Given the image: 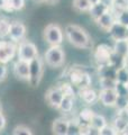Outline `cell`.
Returning a JSON list of instances; mask_svg holds the SVG:
<instances>
[{
    "label": "cell",
    "mask_w": 128,
    "mask_h": 135,
    "mask_svg": "<svg viewBox=\"0 0 128 135\" xmlns=\"http://www.w3.org/2000/svg\"><path fill=\"white\" fill-rule=\"evenodd\" d=\"M66 40L70 44L78 49H89L91 46V38L89 34L78 25H67L64 29Z\"/></svg>",
    "instance_id": "cell-1"
},
{
    "label": "cell",
    "mask_w": 128,
    "mask_h": 135,
    "mask_svg": "<svg viewBox=\"0 0 128 135\" xmlns=\"http://www.w3.org/2000/svg\"><path fill=\"white\" fill-rule=\"evenodd\" d=\"M64 60H65V54L61 45H51V47L44 54V61L51 68L61 66L64 63Z\"/></svg>",
    "instance_id": "cell-2"
},
{
    "label": "cell",
    "mask_w": 128,
    "mask_h": 135,
    "mask_svg": "<svg viewBox=\"0 0 128 135\" xmlns=\"http://www.w3.org/2000/svg\"><path fill=\"white\" fill-rule=\"evenodd\" d=\"M43 71H44V65H43V60L40 56H36L32 61H29L28 82L32 87H37L40 84L43 77Z\"/></svg>",
    "instance_id": "cell-3"
},
{
    "label": "cell",
    "mask_w": 128,
    "mask_h": 135,
    "mask_svg": "<svg viewBox=\"0 0 128 135\" xmlns=\"http://www.w3.org/2000/svg\"><path fill=\"white\" fill-rule=\"evenodd\" d=\"M70 82L73 84L74 87L79 88V89H83V88L91 87L92 78L88 72L79 69H72L71 72L69 73Z\"/></svg>",
    "instance_id": "cell-4"
},
{
    "label": "cell",
    "mask_w": 128,
    "mask_h": 135,
    "mask_svg": "<svg viewBox=\"0 0 128 135\" xmlns=\"http://www.w3.org/2000/svg\"><path fill=\"white\" fill-rule=\"evenodd\" d=\"M17 52H18L19 60H24L27 62L38 56V50L36 45L28 41H21L19 46L17 47Z\"/></svg>",
    "instance_id": "cell-5"
},
{
    "label": "cell",
    "mask_w": 128,
    "mask_h": 135,
    "mask_svg": "<svg viewBox=\"0 0 128 135\" xmlns=\"http://www.w3.org/2000/svg\"><path fill=\"white\" fill-rule=\"evenodd\" d=\"M44 37L50 45H61L63 42V31L58 25L50 24L44 29Z\"/></svg>",
    "instance_id": "cell-6"
},
{
    "label": "cell",
    "mask_w": 128,
    "mask_h": 135,
    "mask_svg": "<svg viewBox=\"0 0 128 135\" xmlns=\"http://www.w3.org/2000/svg\"><path fill=\"white\" fill-rule=\"evenodd\" d=\"M112 53H114L112 47H110L107 44H100L95 49L93 57H95L96 62L99 65H105L110 63V59H111Z\"/></svg>",
    "instance_id": "cell-7"
},
{
    "label": "cell",
    "mask_w": 128,
    "mask_h": 135,
    "mask_svg": "<svg viewBox=\"0 0 128 135\" xmlns=\"http://www.w3.org/2000/svg\"><path fill=\"white\" fill-rule=\"evenodd\" d=\"M116 22H117L116 14H115V11L111 9V8L107 10L99 19L96 20L98 26H99L102 31H105V32H109Z\"/></svg>",
    "instance_id": "cell-8"
},
{
    "label": "cell",
    "mask_w": 128,
    "mask_h": 135,
    "mask_svg": "<svg viewBox=\"0 0 128 135\" xmlns=\"http://www.w3.org/2000/svg\"><path fill=\"white\" fill-rule=\"evenodd\" d=\"M118 94L114 88L110 89H101L98 94V100L106 107H112L116 104Z\"/></svg>",
    "instance_id": "cell-9"
},
{
    "label": "cell",
    "mask_w": 128,
    "mask_h": 135,
    "mask_svg": "<svg viewBox=\"0 0 128 135\" xmlns=\"http://www.w3.org/2000/svg\"><path fill=\"white\" fill-rule=\"evenodd\" d=\"M25 35H26V27H25V25L23 23L17 22V20L10 23L8 36L10 37V40L12 42H21L24 40Z\"/></svg>",
    "instance_id": "cell-10"
},
{
    "label": "cell",
    "mask_w": 128,
    "mask_h": 135,
    "mask_svg": "<svg viewBox=\"0 0 128 135\" xmlns=\"http://www.w3.org/2000/svg\"><path fill=\"white\" fill-rule=\"evenodd\" d=\"M63 92L61 91L58 87H53L46 92V100L47 103L50 104V106H52L53 108H57L58 109V106L61 104V101L63 99Z\"/></svg>",
    "instance_id": "cell-11"
},
{
    "label": "cell",
    "mask_w": 128,
    "mask_h": 135,
    "mask_svg": "<svg viewBox=\"0 0 128 135\" xmlns=\"http://www.w3.org/2000/svg\"><path fill=\"white\" fill-rule=\"evenodd\" d=\"M14 73L17 78L28 80V78H29V62L24 61V60H19L18 59V61H16V63L14 64Z\"/></svg>",
    "instance_id": "cell-12"
},
{
    "label": "cell",
    "mask_w": 128,
    "mask_h": 135,
    "mask_svg": "<svg viewBox=\"0 0 128 135\" xmlns=\"http://www.w3.org/2000/svg\"><path fill=\"white\" fill-rule=\"evenodd\" d=\"M69 119L65 118H57L53 122L52 131L54 134L57 135H67V129H69Z\"/></svg>",
    "instance_id": "cell-13"
},
{
    "label": "cell",
    "mask_w": 128,
    "mask_h": 135,
    "mask_svg": "<svg viewBox=\"0 0 128 135\" xmlns=\"http://www.w3.org/2000/svg\"><path fill=\"white\" fill-rule=\"evenodd\" d=\"M108 33H110V35H111L114 41L127 38V27L124 26L122 24L118 23V22L115 23V25L111 27V29H110Z\"/></svg>",
    "instance_id": "cell-14"
},
{
    "label": "cell",
    "mask_w": 128,
    "mask_h": 135,
    "mask_svg": "<svg viewBox=\"0 0 128 135\" xmlns=\"http://www.w3.org/2000/svg\"><path fill=\"white\" fill-rule=\"evenodd\" d=\"M79 95H80V98L87 104H93L98 100V92L95 89H92L91 87L80 89Z\"/></svg>",
    "instance_id": "cell-15"
},
{
    "label": "cell",
    "mask_w": 128,
    "mask_h": 135,
    "mask_svg": "<svg viewBox=\"0 0 128 135\" xmlns=\"http://www.w3.org/2000/svg\"><path fill=\"white\" fill-rule=\"evenodd\" d=\"M114 53L117 55H120L122 57L127 56V52H128V38H124V40H116L112 46Z\"/></svg>",
    "instance_id": "cell-16"
},
{
    "label": "cell",
    "mask_w": 128,
    "mask_h": 135,
    "mask_svg": "<svg viewBox=\"0 0 128 135\" xmlns=\"http://www.w3.org/2000/svg\"><path fill=\"white\" fill-rule=\"evenodd\" d=\"M108 9H110V8H108L105 3L99 1V2L95 3V5H91V8H90V10H89V14H90V16L93 19L97 20V19H99Z\"/></svg>",
    "instance_id": "cell-17"
},
{
    "label": "cell",
    "mask_w": 128,
    "mask_h": 135,
    "mask_svg": "<svg viewBox=\"0 0 128 135\" xmlns=\"http://www.w3.org/2000/svg\"><path fill=\"white\" fill-rule=\"evenodd\" d=\"M95 112L90 108H83L82 110L79 113V116H78V120L80 124H90L91 119L95 116Z\"/></svg>",
    "instance_id": "cell-18"
},
{
    "label": "cell",
    "mask_w": 128,
    "mask_h": 135,
    "mask_svg": "<svg viewBox=\"0 0 128 135\" xmlns=\"http://www.w3.org/2000/svg\"><path fill=\"white\" fill-rule=\"evenodd\" d=\"M112 126L115 127V129L117 131V133H118V134H120V133L124 134V132H125L126 127L128 126V119H127V118H125V117L120 116V115H118L116 119L114 120Z\"/></svg>",
    "instance_id": "cell-19"
},
{
    "label": "cell",
    "mask_w": 128,
    "mask_h": 135,
    "mask_svg": "<svg viewBox=\"0 0 128 135\" xmlns=\"http://www.w3.org/2000/svg\"><path fill=\"white\" fill-rule=\"evenodd\" d=\"M73 104H74V101H73V98H72V97L64 96L61 104H60V106H58V109L63 113H66V114L71 113L72 109H73Z\"/></svg>",
    "instance_id": "cell-20"
},
{
    "label": "cell",
    "mask_w": 128,
    "mask_h": 135,
    "mask_svg": "<svg viewBox=\"0 0 128 135\" xmlns=\"http://www.w3.org/2000/svg\"><path fill=\"white\" fill-rule=\"evenodd\" d=\"M60 89H61V91L63 92L64 96L66 97H72V98H74L75 96V90H74V86L72 84L71 82H62L60 83L57 86Z\"/></svg>",
    "instance_id": "cell-21"
},
{
    "label": "cell",
    "mask_w": 128,
    "mask_h": 135,
    "mask_svg": "<svg viewBox=\"0 0 128 135\" xmlns=\"http://www.w3.org/2000/svg\"><path fill=\"white\" fill-rule=\"evenodd\" d=\"M73 7L76 11L85 12L91 8V2L89 0H73Z\"/></svg>",
    "instance_id": "cell-22"
},
{
    "label": "cell",
    "mask_w": 128,
    "mask_h": 135,
    "mask_svg": "<svg viewBox=\"0 0 128 135\" xmlns=\"http://www.w3.org/2000/svg\"><path fill=\"white\" fill-rule=\"evenodd\" d=\"M107 124H108V123H107V119L102 115H99V114H95V116H93V118L90 122V125L93 126V127L98 128L99 131L102 127H105Z\"/></svg>",
    "instance_id": "cell-23"
},
{
    "label": "cell",
    "mask_w": 128,
    "mask_h": 135,
    "mask_svg": "<svg viewBox=\"0 0 128 135\" xmlns=\"http://www.w3.org/2000/svg\"><path fill=\"white\" fill-rule=\"evenodd\" d=\"M116 80L118 82L127 83L128 82V65H124L117 69L116 72Z\"/></svg>",
    "instance_id": "cell-24"
},
{
    "label": "cell",
    "mask_w": 128,
    "mask_h": 135,
    "mask_svg": "<svg viewBox=\"0 0 128 135\" xmlns=\"http://www.w3.org/2000/svg\"><path fill=\"white\" fill-rule=\"evenodd\" d=\"M99 82L101 84V89H110V88L116 87L117 80L115 78H109V77H100Z\"/></svg>",
    "instance_id": "cell-25"
},
{
    "label": "cell",
    "mask_w": 128,
    "mask_h": 135,
    "mask_svg": "<svg viewBox=\"0 0 128 135\" xmlns=\"http://www.w3.org/2000/svg\"><path fill=\"white\" fill-rule=\"evenodd\" d=\"M10 22L7 18L0 17V37H6L9 34Z\"/></svg>",
    "instance_id": "cell-26"
},
{
    "label": "cell",
    "mask_w": 128,
    "mask_h": 135,
    "mask_svg": "<svg viewBox=\"0 0 128 135\" xmlns=\"http://www.w3.org/2000/svg\"><path fill=\"white\" fill-rule=\"evenodd\" d=\"M115 14H116L117 22L122 24L124 26L128 27V7L120 10V11H118V12H115Z\"/></svg>",
    "instance_id": "cell-27"
},
{
    "label": "cell",
    "mask_w": 128,
    "mask_h": 135,
    "mask_svg": "<svg viewBox=\"0 0 128 135\" xmlns=\"http://www.w3.org/2000/svg\"><path fill=\"white\" fill-rule=\"evenodd\" d=\"M80 134V123L79 120H70L69 122V129L67 135H78Z\"/></svg>",
    "instance_id": "cell-28"
},
{
    "label": "cell",
    "mask_w": 128,
    "mask_h": 135,
    "mask_svg": "<svg viewBox=\"0 0 128 135\" xmlns=\"http://www.w3.org/2000/svg\"><path fill=\"white\" fill-rule=\"evenodd\" d=\"M12 134L14 135H32V131L29 127H27V126L25 125H18L16 126V127L14 128V131H12Z\"/></svg>",
    "instance_id": "cell-29"
},
{
    "label": "cell",
    "mask_w": 128,
    "mask_h": 135,
    "mask_svg": "<svg viewBox=\"0 0 128 135\" xmlns=\"http://www.w3.org/2000/svg\"><path fill=\"white\" fill-rule=\"evenodd\" d=\"M128 106V96H120L118 95L116 104H115V107L118 108V110H121V109L126 108Z\"/></svg>",
    "instance_id": "cell-30"
},
{
    "label": "cell",
    "mask_w": 128,
    "mask_h": 135,
    "mask_svg": "<svg viewBox=\"0 0 128 135\" xmlns=\"http://www.w3.org/2000/svg\"><path fill=\"white\" fill-rule=\"evenodd\" d=\"M2 43H3V47H5L6 52L8 53V55L10 56V59H14L16 51H17V47L15 46V44L11 43V42H6V41H2Z\"/></svg>",
    "instance_id": "cell-31"
},
{
    "label": "cell",
    "mask_w": 128,
    "mask_h": 135,
    "mask_svg": "<svg viewBox=\"0 0 128 135\" xmlns=\"http://www.w3.org/2000/svg\"><path fill=\"white\" fill-rule=\"evenodd\" d=\"M10 60H11L10 56L8 55V53L6 52L5 47H3L2 41H0V63H5V64H7Z\"/></svg>",
    "instance_id": "cell-32"
},
{
    "label": "cell",
    "mask_w": 128,
    "mask_h": 135,
    "mask_svg": "<svg viewBox=\"0 0 128 135\" xmlns=\"http://www.w3.org/2000/svg\"><path fill=\"white\" fill-rule=\"evenodd\" d=\"M116 134H118L117 131L115 129L112 125H109V124H107L105 127H102L100 129V135H116Z\"/></svg>",
    "instance_id": "cell-33"
},
{
    "label": "cell",
    "mask_w": 128,
    "mask_h": 135,
    "mask_svg": "<svg viewBox=\"0 0 128 135\" xmlns=\"http://www.w3.org/2000/svg\"><path fill=\"white\" fill-rule=\"evenodd\" d=\"M10 3H11V7L15 11H18L21 10L25 6V0H9Z\"/></svg>",
    "instance_id": "cell-34"
},
{
    "label": "cell",
    "mask_w": 128,
    "mask_h": 135,
    "mask_svg": "<svg viewBox=\"0 0 128 135\" xmlns=\"http://www.w3.org/2000/svg\"><path fill=\"white\" fill-rule=\"evenodd\" d=\"M7 73H8V69L5 63H0V82L3 81L7 77Z\"/></svg>",
    "instance_id": "cell-35"
},
{
    "label": "cell",
    "mask_w": 128,
    "mask_h": 135,
    "mask_svg": "<svg viewBox=\"0 0 128 135\" xmlns=\"http://www.w3.org/2000/svg\"><path fill=\"white\" fill-rule=\"evenodd\" d=\"M6 123H7L6 117L2 115V113H0V131L6 127Z\"/></svg>",
    "instance_id": "cell-36"
},
{
    "label": "cell",
    "mask_w": 128,
    "mask_h": 135,
    "mask_svg": "<svg viewBox=\"0 0 128 135\" xmlns=\"http://www.w3.org/2000/svg\"><path fill=\"white\" fill-rule=\"evenodd\" d=\"M100 1H101L102 3H105V5L108 7V8H111L112 5H114V1H115V0H100Z\"/></svg>",
    "instance_id": "cell-37"
},
{
    "label": "cell",
    "mask_w": 128,
    "mask_h": 135,
    "mask_svg": "<svg viewBox=\"0 0 128 135\" xmlns=\"http://www.w3.org/2000/svg\"><path fill=\"white\" fill-rule=\"evenodd\" d=\"M5 3H6V0H0V9H2Z\"/></svg>",
    "instance_id": "cell-38"
},
{
    "label": "cell",
    "mask_w": 128,
    "mask_h": 135,
    "mask_svg": "<svg viewBox=\"0 0 128 135\" xmlns=\"http://www.w3.org/2000/svg\"><path fill=\"white\" fill-rule=\"evenodd\" d=\"M45 1L47 2V3H56L58 0H45Z\"/></svg>",
    "instance_id": "cell-39"
},
{
    "label": "cell",
    "mask_w": 128,
    "mask_h": 135,
    "mask_svg": "<svg viewBox=\"0 0 128 135\" xmlns=\"http://www.w3.org/2000/svg\"><path fill=\"white\" fill-rule=\"evenodd\" d=\"M89 1L91 2V5H95V3H97V2H99L100 0H89Z\"/></svg>",
    "instance_id": "cell-40"
},
{
    "label": "cell",
    "mask_w": 128,
    "mask_h": 135,
    "mask_svg": "<svg viewBox=\"0 0 128 135\" xmlns=\"http://www.w3.org/2000/svg\"><path fill=\"white\" fill-rule=\"evenodd\" d=\"M35 2H42V1H45V0H34Z\"/></svg>",
    "instance_id": "cell-41"
},
{
    "label": "cell",
    "mask_w": 128,
    "mask_h": 135,
    "mask_svg": "<svg viewBox=\"0 0 128 135\" xmlns=\"http://www.w3.org/2000/svg\"><path fill=\"white\" fill-rule=\"evenodd\" d=\"M2 112V107H1V103H0V113Z\"/></svg>",
    "instance_id": "cell-42"
},
{
    "label": "cell",
    "mask_w": 128,
    "mask_h": 135,
    "mask_svg": "<svg viewBox=\"0 0 128 135\" xmlns=\"http://www.w3.org/2000/svg\"><path fill=\"white\" fill-rule=\"evenodd\" d=\"M126 60H127V63H128V52H127V56H126Z\"/></svg>",
    "instance_id": "cell-43"
},
{
    "label": "cell",
    "mask_w": 128,
    "mask_h": 135,
    "mask_svg": "<svg viewBox=\"0 0 128 135\" xmlns=\"http://www.w3.org/2000/svg\"><path fill=\"white\" fill-rule=\"evenodd\" d=\"M127 38H128V27H127Z\"/></svg>",
    "instance_id": "cell-44"
},
{
    "label": "cell",
    "mask_w": 128,
    "mask_h": 135,
    "mask_svg": "<svg viewBox=\"0 0 128 135\" xmlns=\"http://www.w3.org/2000/svg\"><path fill=\"white\" fill-rule=\"evenodd\" d=\"M126 87H127V90H128V82L126 83Z\"/></svg>",
    "instance_id": "cell-45"
},
{
    "label": "cell",
    "mask_w": 128,
    "mask_h": 135,
    "mask_svg": "<svg viewBox=\"0 0 128 135\" xmlns=\"http://www.w3.org/2000/svg\"><path fill=\"white\" fill-rule=\"evenodd\" d=\"M127 65H128V63H127Z\"/></svg>",
    "instance_id": "cell-46"
}]
</instances>
